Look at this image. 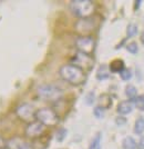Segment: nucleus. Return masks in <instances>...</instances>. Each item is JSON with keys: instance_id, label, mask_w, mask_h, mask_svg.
I'll return each instance as SVG.
<instances>
[{"instance_id": "393cba45", "label": "nucleus", "mask_w": 144, "mask_h": 149, "mask_svg": "<svg viewBox=\"0 0 144 149\" xmlns=\"http://www.w3.org/2000/svg\"><path fill=\"white\" fill-rule=\"evenodd\" d=\"M135 104H136V106H138V108L143 107V105H144V97H143V96L138 97V99H136V101H134V105H135Z\"/></svg>"}, {"instance_id": "7ed1b4c3", "label": "nucleus", "mask_w": 144, "mask_h": 149, "mask_svg": "<svg viewBox=\"0 0 144 149\" xmlns=\"http://www.w3.org/2000/svg\"><path fill=\"white\" fill-rule=\"evenodd\" d=\"M34 118L37 119V121H39L40 124H42L45 127H52V126H56L59 123V116L56 115V112L48 107H43V108H40L36 111L34 115Z\"/></svg>"}, {"instance_id": "6ab92c4d", "label": "nucleus", "mask_w": 144, "mask_h": 149, "mask_svg": "<svg viewBox=\"0 0 144 149\" xmlns=\"http://www.w3.org/2000/svg\"><path fill=\"white\" fill-rule=\"evenodd\" d=\"M68 135V130L65 129V128H59L56 132V141H59V143H61L64 140V138L67 137Z\"/></svg>"}, {"instance_id": "c756f323", "label": "nucleus", "mask_w": 144, "mask_h": 149, "mask_svg": "<svg viewBox=\"0 0 144 149\" xmlns=\"http://www.w3.org/2000/svg\"><path fill=\"white\" fill-rule=\"evenodd\" d=\"M1 149H8V148H7V146H6V147H5V148H1Z\"/></svg>"}, {"instance_id": "f257e3e1", "label": "nucleus", "mask_w": 144, "mask_h": 149, "mask_svg": "<svg viewBox=\"0 0 144 149\" xmlns=\"http://www.w3.org/2000/svg\"><path fill=\"white\" fill-rule=\"evenodd\" d=\"M59 74H60L63 80L69 82L71 85H74V86L81 85L82 82L85 80L84 71L81 68L74 66V65H64V66H62L59 70Z\"/></svg>"}, {"instance_id": "4be33fe9", "label": "nucleus", "mask_w": 144, "mask_h": 149, "mask_svg": "<svg viewBox=\"0 0 144 149\" xmlns=\"http://www.w3.org/2000/svg\"><path fill=\"white\" fill-rule=\"evenodd\" d=\"M126 50L129 51V52H131L133 55H135L136 52L138 51V44L135 42V41H132L130 44L126 46Z\"/></svg>"}, {"instance_id": "39448f33", "label": "nucleus", "mask_w": 144, "mask_h": 149, "mask_svg": "<svg viewBox=\"0 0 144 149\" xmlns=\"http://www.w3.org/2000/svg\"><path fill=\"white\" fill-rule=\"evenodd\" d=\"M16 115L20 120L30 124L33 121L36 111H34V108L32 105L28 104V102H23L16 108Z\"/></svg>"}, {"instance_id": "a878e982", "label": "nucleus", "mask_w": 144, "mask_h": 149, "mask_svg": "<svg viewBox=\"0 0 144 149\" xmlns=\"http://www.w3.org/2000/svg\"><path fill=\"white\" fill-rule=\"evenodd\" d=\"M6 145H7V143H6V140H5V138L0 136V149L5 148V147H6Z\"/></svg>"}, {"instance_id": "a211bd4d", "label": "nucleus", "mask_w": 144, "mask_h": 149, "mask_svg": "<svg viewBox=\"0 0 144 149\" xmlns=\"http://www.w3.org/2000/svg\"><path fill=\"white\" fill-rule=\"evenodd\" d=\"M138 33V26L135 24H130L126 28V36L127 38H132L134 36H136Z\"/></svg>"}, {"instance_id": "9b49d317", "label": "nucleus", "mask_w": 144, "mask_h": 149, "mask_svg": "<svg viewBox=\"0 0 144 149\" xmlns=\"http://www.w3.org/2000/svg\"><path fill=\"white\" fill-rule=\"evenodd\" d=\"M133 109H134V101L133 100H124V101H121L118 105L116 111L119 112L120 115L124 116V115L131 113Z\"/></svg>"}, {"instance_id": "7c9ffc66", "label": "nucleus", "mask_w": 144, "mask_h": 149, "mask_svg": "<svg viewBox=\"0 0 144 149\" xmlns=\"http://www.w3.org/2000/svg\"><path fill=\"white\" fill-rule=\"evenodd\" d=\"M143 108H144V105H143Z\"/></svg>"}, {"instance_id": "f8f14e48", "label": "nucleus", "mask_w": 144, "mask_h": 149, "mask_svg": "<svg viewBox=\"0 0 144 149\" xmlns=\"http://www.w3.org/2000/svg\"><path fill=\"white\" fill-rule=\"evenodd\" d=\"M124 68H125L124 61L121 59H115L110 63V70L112 72H121Z\"/></svg>"}, {"instance_id": "9d476101", "label": "nucleus", "mask_w": 144, "mask_h": 149, "mask_svg": "<svg viewBox=\"0 0 144 149\" xmlns=\"http://www.w3.org/2000/svg\"><path fill=\"white\" fill-rule=\"evenodd\" d=\"M7 148L8 149H33L32 145L19 137H13L8 143H7Z\"/></svg>"}, {"instance_id": "1a4fd4ad", "label": "nucleus", "mask_w": 144, "mask_h": 149, "mask_svg": "<svg viewBox=\"0 0 144 149\" xmlns=\"http://www.w3.org/2000/svg\"><path fill=\"white\" fill-rule=\"evenodd\" d=\"M72 62H74V66L79 67V68H91L93 65V59L89 55L82 54V52H78L73 58H72Z\"/></svg>"}, {"instance_id": "412c9836", "label": "nucleus", "mask_w": 144, "mask_h": 149, "mask_svg": "<svg viewBox=\"0 0 144 149\" xmlns=\"http://www.w3.org/2000/svg\"><path fill=\"white\" fill-rule=\"evenodd\" d=\"M120 77H121V79L122 80H130L132 78V71L130 69L127 68H124L121 72H120Z\"/></svg>"}, {"instance_id": "ddd939ff", "label": "nucleus", "mask_w": 144, "mask_h": 149, "mask_svg": "<svg viewBox=\"0 0 144 149\" xmlns=\"http://www.w3.org/2000/svg\"><path fill=\"white\" fill-rule=\"evenodd\" d=\"M122 147H123V149H136L138 148V143H136V141L132 137L129 136L123 139Z\"/></svg>"}, {"instance_id": "4468645a", "label": "nucleus", "mask_w": 144, "mask_h": 149, "mask_svg": "<svg viewBox=\"0 0 144 149\" xmlns=\"http://www.w3.org/2000/svg\"><path fill=\"white\" fill-rule=\"evenodd\" d=\"M125 95L130 100H134L138 96V90L133 85H127L125 87Z\"/></svg>"}, {"instance_id": "5701e85b", "label": "nucleus", "mask_w": 144, "mask_h": 149, "mask_svg": "<svg viewBox=\"0 0 144 149\" xmlns=\"http://www.w3.org/2000/svg\"><path fill=\"white\" fill-rule=\"evenodd\" d=\"M94 99H95V97H94V93L93 91H90V93L85 96V104H87L88 106L93 105Z\"/></svg>"}, {"instance_id": "f3484780", "label": "nucleus", "mask_w": 144, "mask_h": 149, "mask_svg": "<svg viewBox=\"0 0 144 149\" xmlns=\"http://www.w3.org/2000/svg\"><path fill=\"white\" fill-rule=\"evenodd\" d=\"M89 149H101V134H96L95 137L93 138V140L90 143Z\"/></svg>"}, {"instance_id": "bb28decb", "label": "nucleus", "mask_w": 144, "mask_h": 149, "mask_svg": "<svg viewBox=\"0 0 144 149\" xmlns=\"http://www.w3.org/2000/svg\"><path fill=\"white\" fill-rule=\"evenodd\" d=\"M138 149H144V137H142V138H141V141H140Z\"/></svg>"}, {"instance_id": "c85d7f7f", "label": "nucleus", "mask_w": 144, "mask_h": 149, "mask_svg": "<svg viewBox=\"0 0 144 149\" xmlns=\"http://www.w3.org/2000/svg\"><path fill=\"white\" fill-rule=\"evenodd\" d=\"M141 42L144 45V30L142 31V33H141Z\"/></svg>"}, {"instance_id": "0eeeda50", "label": "nucleus", "mask_w": 144, "mask_h": 149, "mask_svg": "<svg viewBox=\"0 0 144 149\" xmlns=\"http://www.w3.org/2000/svg\"><path fill=\"white\" fill-rule=\"evenodd\" d=\"M94 39L91 36H82L75 40V47L79 49V52L89 55L94 49Z\"/></svg>"}, {"instance_id": "6e6552de", "label": "nucleus", "mask_w": 144, "mask_h": 149, "mask_svg": "<svg viewBox=\"0 0 144 149\" xmlns=\"http://www.w3.org/2000/svg\"><path fill=\"white\" fill-rule=\"evenodd\" d=\"M44 132V126L39 121H32L28 124L25 130V136L28 138H38Z\"/></svg>"}, {"instance_id": "dca6fc26", "label": "nucleus", "mask_w": 144, "mask_h": 149, "mask_svg": "<svg viewBox=\"0 0 144 149\" xmlns=\"http://www.w3.org/2000/svg\"><path fill=\"white\" fill-rule=\"evenodd\" d=\"M96 78H98L99 80H104V79H107V78H109V72H107L105 65H102L100 68H99L98 72H96Z\"/></svg>"}, {"instance_id": "423d86ee", "label": "nucleus", "mask_w": 144, "mask_h": 149, "mask_svg": "<svg viewBox=\"0 0 144 149\" xmlns=\"http://www.w3.org/2000/svg\"><path fill=\"white\" fill-rule=\"evenodd\" d=\"M75 30L81 35H88L91 31H93L96 27V20L93 17H88V18L80 19L76 24H75Z\"/></svg>"}, {"instance_id": "aec40b11", "label": "nucleus", "mask_w": 144, "mask_h": 149, "mask_svg": "<svg viewBox=\"0 0 144 149\" xmlns=\"http://www.w3.org/2000/svg\"><path fill=\"white\" fill-rule=\"evenodd\" d=\"M104 113H105V109L101 106H96L93 110V115L96 117L98 119H102L104 117Z\"/></svg>"}, {"instance_id": "20e7f679", "label": "nucleus", "mask_w": 144, "mask_h": 149, "mask_svg": "<svg viewBox=\"0 0 144 149\" xmlns=\"http://www.w3.org/2000/svg\"><path fill=\"white\" fill-rule=\"evenodd\" d=\"M37 93L40 98L44 100H52L56 101L59 100L62 96V90L60 88H58L54 85H50V84H45V85H41L39 86L37 89Z\"/></svg>"}, {"instance_id": "2eb2a0df", "label": "nucleus", "mask_w": 144, "mask_h": 149, "mask_svg": "<svg viewBox=\"0 0 144 149\" xmlns=\"http://www.w3.org/2000/svg\"><path fill=\"white\" fill-rule=\"evenodd\" d=\"M134 132L138 134V135H141V134L144 132V118L143 117H140V118L136 119L135 125H134Z\"/></svg>"}, {"instance_id": "cd10ccee", "label": "nucleus", "mask_w": 144, "mask_h": 149, "mask_svg": "<svg viewBox=\"0 0 144 149\" xmlns=\"http://www.w3.org/2000/svg\"><path fill=\"white\" fill-rule=\"evenodd\" d=\"M141 3H142V1H141V0H136V1H135V6H134V8H135V9H138V7L141 6Z\"/></svg>"}, {"instance_id": "b1692460", "label": "nucleus", "mask_w": 144, "mask_h": 149, "mask_svg": "<svg viewBox=\"0 0 144 149\" xmlns=\"http://www.w3.org/2000/svg\"><path fill=\"white\" fill-rule=\"evenodd\" d=\"M115 124L118 125V126H123V125L126 124V119L124 117H116L115 118Z\"/></svg>"}, {"instance_id": "f03ea898", "label": "nucleus", "mask_w": 144, "mask_h": 149, "mask_svg": "<svg viewBox=\"0 0 144 149\" xmlns=\"http://www.w3.org/2000/svg\"><path fill=\"white\" fill-rule=\"evenodd\" d=\"M95 5L91 0H72L70 2V10L79 18H88L94 13Z\"/></svg>"}]
</instances>
